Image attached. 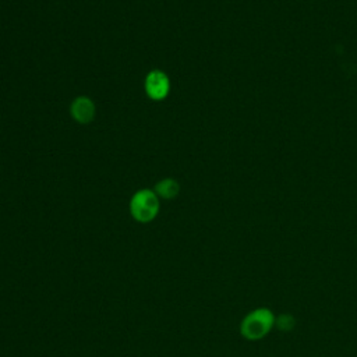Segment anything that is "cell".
I'll return each instance as SVG.
<instances>
[{"label": "cell", "mask_w": 357, "mask_h": 357, "mask_svg": "<svg viewBox=\"0 0 357 357\" xmlns=\"http://www.w3.org/2000/svg\"><path fill=\"white\" fill-rule=\"evenodd\" d=\"M155 192L158 197H162L166 199L174 198L178 194V183L173 178H165L156 184Z\"/></svg>", "instance_id": "5b68a950"}, {"label": "cell", "mask_w": 357, "mask_h": 357, "mask_svg": "<svg viewBox=\"0 0 357 357\" xmlns=\"http://www.w3.org/2000/svg\"><path fill=\"white\" fill-rule=\"evenodd\" d=\"M130 211L135 220L141 223L151 222L159 212V197L155 191L139 190L130 201Z\"/></svg>", "instance_id": "7a4b0ae2"}, {"label": "cell", "mask_w": 357, "mask_h": 357, "mask_svg": "<svg viewBox=\"0 0 357 357\" xmlns=\"http://www.w3.org/2000/svg\"><path fill=\"white\" fill-rule=\"evenodd\" d=\"M294 318L290 314H282L279 315V318H276L275 325L280 329V331H290L294 326Z\"/></svg>", "instance_id": "8992f818"}, {"label": "cell", "mask_w": 357, "mask_h": 357, "mask_svg": "<svg viewBox=\"0 0 357 357\" xmlns=\"http://www.w3.org/2000/svg\"><path fill=\"white\" fill-rule=\"evenodd\" d=\"M275 315L268 308H257L250 311L240 324V332L243 337L248 340H259L265 337L275 326Z\"/></svg>", "instance_id": "6da1fadb"}, {"label": "cell", "mask_w": 357, "mask_h": 357, "mask_svg": "<svg viewBox=\"0 0 357 357\" xmlns=\"http://www.w3.org/2000/svg\"><path fill=\"white\" fill-rule=\"evenodd\" d=\"M71 114L73 117L82 124L89 123L93 119L95 114V106L89 98L85 96H78L73 103H71Z\"/></svg>", "instance_id": "277c9868"}, {"label": "cell", "mask_w": 357, "mask_h": 357, "mask_svg": "<svg viewBox=\"0 0 357 357\" xmlns=\"http://www.w3.org/2000/svg\"><path fill=\"white\" fill-rule=\"evenodd\" d=\"M169 89H170V82L165 73L155 70L146 75L145 91L151 99L153 100L165 99L169 93Z\"/></svg>", "instance_id": "3957f363"}]
</instances>
